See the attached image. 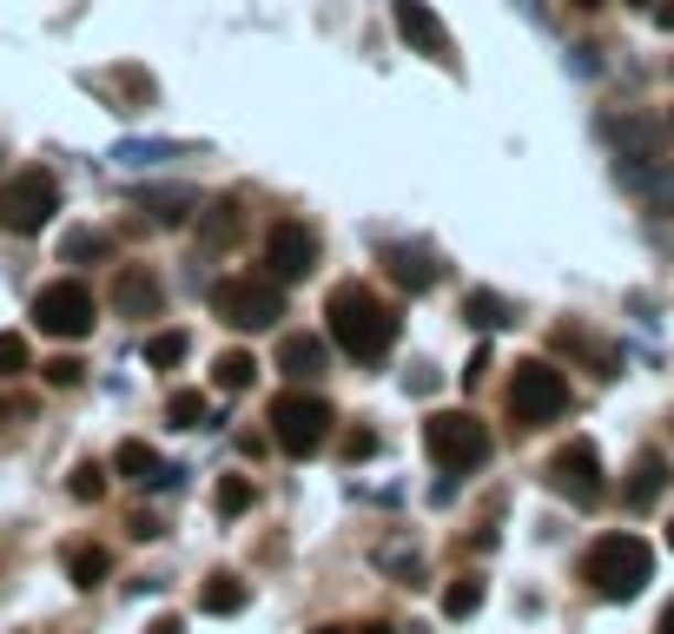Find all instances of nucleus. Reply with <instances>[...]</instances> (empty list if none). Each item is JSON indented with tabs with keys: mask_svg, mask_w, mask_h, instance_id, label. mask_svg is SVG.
<instances>
[{
	"mask_svg": "<svg viewBox=\"0 0 674 634\" xmlns=\"http://www.w3.org/2000/svg\"><path fill=\"white\" fill-rule=\"evenodd\" d=\"M311 634H344V628H311Z\"/></svg>",
	"mask_w": 674,
	"mask_h": 634,
	"instance_id": "36",
	"label": "nucleus"
},
{
	"mask_svg": "<svg viewBox=\"0 0 674 634\" xmlns=\"http://www.w3.org/2000/svg\"><path fill=\"white\" fill-rule=\"evenodd\" d=\"M139 205H146L159 225H179V218L199 205V192H192V185H159V192H139Z\"/></svg>",
	"mask_w": 674,
	"mask_h": 634,
	"instance_id": "19",
	"label": "nucleus"
},
{
	"mask_svg": "<svg viewBox=\"0 0 674 634\" xmlns=\"http://www.w3.org/2000/svg\"><path fill=\"white\" fill-rule=\"evenodd\" d=\"M662 490H668V456H655V450H649V456L635 463V476H629V509H649Z\"/></svg>",
	"mask_w": 674,
	"mask_h": 634,
	"instance_id": "18",
	"label": "nucleus"
},
{
	"mask_svg": "<svg viewBox=\"0 0 674 634\" xmlns=\"http://www.w3.org/2000/svg\"><path fill=\"white\" fill-rule=\"evenodd\" d=\"M668 549H674V523H668Z\"/></svg>",
	"mask_w": 674,
	"mask_h": 634,
	"instance_id": "37",
	"label": "nucleus"
},
{
	"mask_svg": "<svg viewBox=\"0 0 674 634\" xmlns=\"http://www.w3.org/2000/svg\"><path fill=\"white\" fill-rule=\"evenodd\" d=\"M53 212H60V179H53V172L26 165V172H13V179L0 185V232L33 238V232H46Z\"/></svg>",
	"mask_w": 674,
	"mask_h": 634,
	"instance_id": "6",
	"label": "nucleus"
},
{
	"mask_svg": "<svg viewBox=\"0 0 674 634\" xmlns=\"http://www.w3.org/2000/svg\"><path fill=\"white\" fill-rule=\"evenodd\" d=\"M582 582L602 595V602H635L649 582H655V549L642 536H602L589 542L582 556Z\"/></svg>",
	"mask_w": 674,
	"mask_h": 634,
	"instance_id": "2",
	"label": "nucleus"
},
{
	"mask_svg": "<svg viewBox=\"0 0 674 634\" xmlns=\"http://www.w3.org/2000/svg\"><path fill=\"white\" fill-rule=\"evenodd\" d=\"M46 384H60V390L79 384V357H53V364H46Z\"/></svg>",
	"mask_w": 674,
	"mask_h": 634,
	"instance_id": "32",
	"label": "nucleus"
},
{
	"mask_svg": "<svg viewBox=\"0 0 674 634\" xmlns=\"http://www.w3.org/2000/svg\"><path fill=\"white\" fill-rule=\"evenodd\" d=\"M113 470H119L126 483H165V463H159L152 443H139V437H126V443L113 450Z\"/></svg>",
	"mask_w": 674,
	"mask_h": 634,
	"instance_id": "17",
	"label": "nucleus"
},
{
	"mask_svg": "<svg viewBox=\"0 0 674 634\" xmlns=\"http://www.w3.org/2000/svg\"><path fill=\"white\" fill-rule=\"evenodd\" d=\"M252 496H258V483H252V476H225V483H218V516H245V509H252Z\"/></svg>",
	"mask_w": 674,
	"mask_h": 634,
	"instance_id": "26",
	"label": "nucleus"
},
{
	"mask_svg": "<svg viewBox=\"0 0 674 634\" xmlns=\"http://www.w3.org/2000/svg\"><path fill=\"white\" fill-rule=\"evenodd\" d=\"M477 609H483V582H477V576H457V582L443 589V615H450V622H470Z\"/></svg>",
	"mask_w": 674,
	"mask_h": 634,
	"instance_id": "24",
	"label": "nucleus"
},
{
	"mask_svg": "<svg viewBox=\"0 0 674 634\" xmlns=\"http://www.w3.org/2000/svg\"><path fill=\"white\" fill-rule=\"evenodd\" d=\"M79 258H113V238L106 232H73L66 238V265H79Z\"/></svg>",
	"mask_w": 674,
	"mask_h": 634,
	"instance_id": "29",
	"label": "nucleus"
},
{
	"mask_svg": "<svg viewBox=\"0 0 674 634\" xmlns=\"http://www.w3.org/2000/svg\"><path fill=\"white\" fill-rule=\"evenodd\" d=\"M616 146H622V159L649 165V159H662V146H668V119H622V126H616Z\"/></svg>",
	"mask_w": 674,
	"mask_h": 634,
	"instance_id": "14",
	"label": "nucleus"
},
{
	"mask_svg": "<svg viewBox=\"0 0 674 634\" xmlns=\"http://www.w3.org/2000/svg\"><path fill=\"white\" fill-rule=\"evenodd\" d=\"M655 634H674V602L662 609V622H655Z\"/></svg>",
	"mask_w": 674,
	"mask_h": 634,
	"instance_id": "34",
	"label": "nucleus"
},
{
	"mask_svg": "<svg viewBox=\"0 0 674 634\" xmlns=\"http://www.w3.org/2000/svg\"><path fill=\"white\" fill-rule=\"evenodd\" d=\"M185 351H192V337H185V331H159V337H146V364H152V370L185 364Z\"/></svg>",
	"mask_w": 674,
	"mask_h": 634,
	"instance_id": "25",
	"label": "nucleus"
},
{
	"mask_svg": "<svg viewBox=\"0 0 674 634\" xmlns=\"http://www.w3.org/2000/svg\"><path fill=\"white\" fill-rule=\"evenodd\" d=\"M629 172V185L655 205V212H674V159L662 152V159H649V165H622Z\"/></svg>",
	"mask_w": 674,
	"mask_h": 634,
	"instance_id": "15",
	"label": "nucleus"
},
{
	"mask_svg": "<svg viewBox=\"0 0 674 634\" xmlns=\"http://www.w3.org/2000/svg\"><path fill=\"white\" fill-rule=\"evenodd\" d=\"M331 423H338V410H331L324 397H311V390H285V397L271 404V437H278L285 456L324 450V443H331Z\"/></svg>",
	"mask_w": 674,
	"mask_h": 634,
	"instance_id": "5",
	"label": "nucleus"
},
{
	"mask_svg": "<svg viewBox=\"0 0 674 634\" xmlns=\"http://www.w3.org/2000/svg\"><path fill=\"white\" fill-rule=\"evenodd\" d=\"M205 238H212V245L238 238V205H232V198H225V205H212V218H205Z\"/></svg>",
	"mask_w": 674,
	"mask_h": 634,
	"instance_id": "30",
	"label": "nucleus"
},
{
	"mask_svg": "<svg viewBox=\"0 0 674 634\" xmlns=\"http://www.w3.org/2000/svg\"><path fill=\"white\" fill-rule=\"evenodd\" d=\"M245 602H252V595H245L238 576H212V582L199 589V609H205V615H238Z\"/></svg>",
	"mask_w": 674,
	"mask_h": 634,
	"instance_id": "20",
	"label": "nucleus"
},
{
	"mask_svg": "<svg viewBox=\"0 0 674 634\" xmlns=\"http://www.w3.org/2000/svg\"><path fill=\"white\" fill-rule=\"evenodd\" d=\"M265 265H271V278H278V284L311 278V265H318V232H311V225H298V218H278V225L265 232Z\"/></svg>",
	"mask_w": 674,
	"mask_h": 634,
	"instance_id": "10",
	"label": "nucleus"
},
{
	"mask_svg": "<svg viewBox=\"0 0 674 634\" xmlns=\"http://www.w3.org/2000/svg\"><path fill=\"white\" fill-rule=\"evenodd\" d=\"M20 370H33V351L20 331H0V377H20Z\"/></svg>",
	"mask_w": 674,
	"mask_h": 634,
	"instance_id": "28",
	"label": "nucleus"
},
{
	"mask_svg": "<svg viewBox=\"0 0 674 634\" xmlns=\"http://www.w3.org/2000/svg\"><path fill=\"white\" fill-rule=\"evenodd\" d=\"M324 318H331V344L344 357H357V364H377L397 344V311L371 284H338L331 304H324Z\"/></svg>",
	"mask_w": 674,
	"mask_h": 634,
	"instance_id": "1",
	"label": "nucleus"
},
{
	"mask_svg": "<svg viewBox=\"0 0 674 634\" xmlns=\"http://www.w3.org/2000/svg\"><path fill=\"white\" fill-rule=\"evenodd\" d=\"M212 311H218L232 331H271V324L285 318V284H278V278H258V271L218 278V284H212Z\"/></svg>",
	"mask_w": 674,
	"mask_h": 634,
	"instance_id": "4",
	"label": "nucleus"
},
{
	"mask_svg": "<svg viewBox=\"0 0 674 634\" xmlns=\"http://www.w3.org/2000/svg\"><path fill=\"white\" fill-rule=\"evenodd\" d=\"M384 265H391V278H397L404 291H430V284L443 278V265H437L424 245H384Z\"/></svg>",
	"mask_w": 674,
	"mask_h": 634,
	"instance_id": "13",
	"label": "nucleus"
},
{
	"mask_svg": "<svg viewBox=\"0 0 674 634\" xmlns=\"http://www.w3.org/2000/svg\"><path fill=\"white\" fill-rule=\"evenodd\" d=\"M212 377H218V390H252V377H258V357H252V351H225V357L212 364Z\"/></svg>",
	"mask_w": 674,
	"mask_h": 634,
	"instance_id": "22",
	"label": "nucleus"
},
{
	"mask_svg": "<svg viewBox=\"0 0 674 634\" xmlns=\"http://www.w3.org/2000/svg\"><path fill=\"white\" fill-rule=\"evenodd\" d=\"M146 634H185V622H179V615H159V622H152Z\"/></svg>",
	"mask_w": 674,
	"mask_h": 634,
	"instance_id": "33",
	"label": "nucleus"
},
{
	"mask_svg": "<svg viewBox=\"0 0 674 634\" xmlns=\"http://www.w3.org/2000/svg\"><path fill=\"white\" fill-rule=\"evenodd\" d=\"M424 450H430V463L437 470H450V476H470V470H483L490 463V430L470 417V410H437L430 423H424Z\"/></svg>",
	"mask_w": 674,
	"mask_h": 634,
	"instance_id": "3",
	"label": "nucleus"
},
{
	"mask_svg": "<svg viewBox=\"0 0 674 634\" xmlns=\"http://www.w3.org/2000/svg\"><path fill=\"white\" fill-rule=\"evenodd\" d=\"M66 576H73V589H99L113 576V562H106V549H73L66 556Z\"/></svg>",
	"mask_w": 674,
	"mask_h": 634,
	"instance_id": "23",
	"label": "nucleus"
},
{
	"mask_svg": "<svg viewBox=\"0 0 674 634\" xmlns=\"http://www.w3.org/2000/svg\"><path fill=\"white\" fill-rule=\"evenodd\" d=\"M510 410H516L523 423H556V417L569 410V377H563L549 357H529V364L516 370V384H510Z\"/></svg>",
	"mask_w": 674,
	"mask_h": 634,
	"instance_id": "7",
	"label": "nucleus"
},
{
	"mask_svg": "<svg viewBox=\"0 0 674 634\" xmlns=\"http://www.w3.org/2000/svg\"><path fill=\"white\" fill-rule=\"evenodd\" d=\"M357 634H397V628H384V622H371V628H357Z\"/></svg>",
	"mask_w": 674,
	"mask_h": 634,
	"instance_id": "35",
	"label": "nucleus"
},
{
	"mask_svg": "<svg viewBox=\"0 0 674 634\" xmlns=\"http://www.w3.org/2000/svg\"><path fill=\"white\" fill-rule=\"evenodd\" d=\"M549 490H556V496H576L582 509L602 503L609 483H602V456H596V443H563V450L549 456Z\"/></svg>",
	"mask_w": 674,
	"mask_h": 634,
	"instance_id": "9",
	"label": "nucleus"
},
{
	"mask_svg": "<svg viewBox=\"0 0 674 634\" xmlns=\"http://www.w3.org/2000/svg\"><path fill=\"white\" fill-rule=\"evenodd\" d=\"M165 423H179V430H199V423H205V397H199V390H179V397L165 404Z\"/></svg>",
	"mask_w": 674,
	"mask_h": 634,
	"instance_id": "27",
	"label": "nucleus"
},
{
	"mask_svg": "<svg viewBox=\"0 0 674 634\" xmlns=\"http://www.w3.org/2000/svg\"><path fill=\"white\" fill-rule=\"evenodd\" d=\"M278 370H285V377H298V384H304V377H318V370H324V337L291 331V337L278 344Z\"/></svg>",
	"mask_w": 674,
	"mask_h": 634,
	"instance_id": "16",
	"label": "nucleus"
},
{
	"mask_svg": "<svg viewBox=\"0 0 674 634\" xmlns=\"http://www.w3.org/2000/svg\"><path fill=\"white\" fill-rule=\"evenodd\" d=\"M99 490H106V476H99V463H79V470H73V496H79V503H93Z\"/></svg>",
	"mask_w": 674,
	"mask_h": 634,
	"instance_id": "31",
	"label": "nucleus"
},
{
	"mask_svg": "<svg viewBox=\"0 0 674 634\" xmlns=\"http://www.w3.org/2000/svg\"><path fill=\"white\" fill-rule=\"evenodd\" d=\"M165 304V291H159V278L146 271V265H126L119 278H113V311L119 318H152Z\"/></svg>",
	"mask_w": 674,
	"mask_h": 634,
	"instance_id": "12",
	"label": "nucleus"
},
{
	"mask_svg": "<svg viewBox=\"0 0 674 634\" xmlns=\"http://www.w3.org/2000/svg\"><path fill=\"white\" fill-rule=\"evenodd\" d=\"M463 318H470L477 331H503V324H510V304H503L496 291H470V298H463Z\"/></svg>",
	"mask_w": 674,
	"mask_h": 634,
	"instance_id": "21",
	"label": "nucleus"
},
{
	"mask_svg": "<svg viewBox=\"0 0 674 634\" xmlns=\"http://www.w3.org/2000/svg\"><path fill=\"white\" fill-rule=\"evenodd\" d=\"M397 33H404L417 53H430V60L450 66V33H443V20H437L430 0H397Z\"/></svg>",
	"mask_w": 674,
	"mask_h": 634,
	"instance_id": "11",
	"label": "nucleus"
},
{
	"mask_svg": "<svg viewBox=\"0 0 674 634\" xmlns=\"http://www.w3.org/2000/svg\"><path fill=\"white\" fill-rule=\"evenodd\" d=\"M33 324L46 331V337H86L93 331V291L79 284V278H60V284H46L40 298H33Z\"/></svg>",
	"mask_w": 674,
	"mask_h": 634,
	"instance_id": "8",
	"label": "nucleus"
}]
</instances>
